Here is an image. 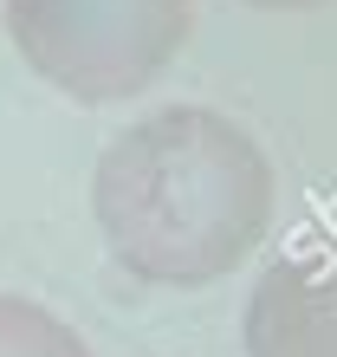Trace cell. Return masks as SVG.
Returning <instances> with one entry per match:
<instances>
[{
	"label": "cell",
	"mask_w": 337,
	"mask_h": 357,
	"mask_svg": "<svg viewBox=\"0 0 337 357\" xmlns=\"http://www.w3.org/2000/svg\"><path fill=\"white\" fill-rule=\"evenodd\" d=\"M91 215L111 260L143 286L201 292L272 227V162L234 117L168 104L104 143Z\"/></svg>",
	"instance_id": "cell-1"
},
{
	"label": "cell",
	"mask_w": 337,
	"mask_h": 357,
	"mask_svg": "<svg viewBox=\"0 0 337 357\" xmlns=\"http://www.w3.org/2000/svg\"><path fill=\"white\" fill-rule=\"evenodd\" d=\"M195 33V0H7L13 52L58 98L117 104L150 91Z\"/></svg>",
	"instance_id": "cell-2"
},
{
	"label": "cell",
	"mask_w": 337,
	"mask_h": 357,
	"mask_svg": "<svg viewBox=\"0 0 337 357\" xmlns=\"http://www.w3.org/2000/svg\"><path fill=\"white\" fill-rule=\"evenodd\" d=\"M246 357H337V247H305L260 273L246 299Z\"/></svg>",
	"instance_id": "cell-3"
},
{
	"label": "cell",
	"mask_w": 337,
	"mask_h": 357,
	"mask_svg": "<svg viewBox=\"0 0 337 357\" xmlns=\"http://www.w3.org/2000/svg\"><path fill=\"white\" fill-rule=\"evenodd\" d=\"M0 357H91V344L52 305L0 292Z\"/></svg>",
	"instance_id": "cell-4"
},
{
	"label": "cell",
	"mask_w": 337,
	"mask_h": 357,
	"mask_svg": "<svg viewBox=\"0 0 337 357\" xmlns=\"http://www.w3.org/2000/svg\"><path fill=\"white\" fill-rule=\"evenodd\" d=\"M240 7H266V13H305V7H324V0H240Z\"/></svg>",
	"instance_id": "cell-5"
}]
</instances>
